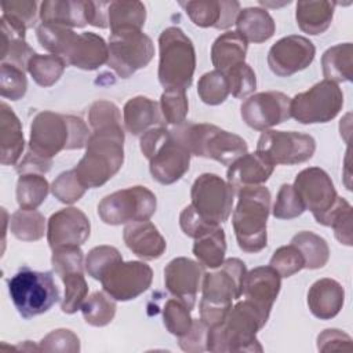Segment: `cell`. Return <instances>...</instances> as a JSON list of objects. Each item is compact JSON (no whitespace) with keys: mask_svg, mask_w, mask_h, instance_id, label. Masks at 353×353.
Returning <instances> with one entry per match:
<instances>
[{"mask_svg":"<svg viewBox=\"0 0 353 353\" xmlns=\"http://www.w3.org/2000/svg\"><path fill=\"white\" fill-rule=\"evenodd\" d=\"M124 161V131L121 125L94 130L85 145V153L74 167L84 188L105 185L121 168Z\"/></svg>","mask_w":353,"mask_h":353,"instance_id":"1","label":"cell"},{"mask_svg":"<svg viewBox=\"0 0 353 353\" xmlns=\"http://www.w3.org/2000/svg\"><path fill=\"white\" fill-rule=\"evenodd\" d=\"M90 135L88 127L80 117L44 110L32 120L28 150L51 160L61 150L84 148Z\"/></svg>","mask_w":353,"mask_h":353,"instance_id":"2","label":"cell"},{"mask_svg":"<svg viewBox=\"0 0 353 353\" xmlns=\"http://www.w3.org/2000/svg\"><path fill=\"white\" fill-rule=\"evenodd\" d=\"M266 320L248 301L237 302L226 317L208 327L207 350L210 352H262L256 332Z\"/></svg>","mask_w":353,"mask_h":353,"instance_id":"3","label":"cell"},{"mask_svg":"<svg viewBox=\"0 0 353 353\" xmlns=\"http://www.w3.org/2000/svg\"><path fill=\"white\" fill-rule=\"evenodd\" d=\"M247 268L239 258L223 261L218 270L204 273L200 301V319L210 327L221 323L232 307V302L243 295Z\"/></svg>","mask_w":353,"mask_h":353,"instance_id":"4","label":"cell"},{"mask_svg":"<svg viewBox=\"0 0 353 353\" xmlns=\"http://www.w3.org/2000/svg\"><path fill=\"white\" fill-rule=\"evenodd\" d=\"M239 201L232 225L240 250L248 254L262 251L268 244L266 223L270 214V192L265 186H248L237 192Z\"/></svg>","mask_w":353,"mask_h":353,"instance_id":"5","label":"cell"},{"mask_svg":"<svg viewBox=\"0 0 353 353\" xmlns=\"http://www.w3.org/2000/svg\"><path fill=\"white\" fill-rule=\"evenodd\" d=\"M171 132L190 154L212 159L223 165H230L248 150L241 137L208 123H182Z\"/></svg>","mask_w":353,"mask_h":353,"instance_id":"6","label":"cell"},{"mask_svg":"<svg viewBox=\"0 0 353 353\" xmlns=\"http://www.w3.org/2000/svg\"><path fill=\"white\" fill-rule=\"evenodd\" d=\"M139 145L149 160L150 174L159 183H175L189 171L192 154L174 138L171 130L161 125L153 127L142 134Z\"/></svg>","mask_w":353,"mask_h":353,"instance_id":"7","label":"cell"},{"mask_svg":"<svg viewBox=\"0 0 353 353\" xmlns=\"http://www.w3.org/2000/svg\"><path fill=\"white\" fill-rule=\"evenodd\" d=\"M159 81L164 90H188L196 69V51L192 40L176 26L165 28L159 36Z\"/></svg>","mask_w":353,"mask_h":353,"instance_id":"8","label":"cell"},{"mask_svg":"<svg viewBox=\"0 0 353 353\" xmlns=\"http://www.w3.org/2000/svg\"><path fill=\"white\" fill-rule=\"evenodd\" d=\"M11 301L23 319L48 312L59 301V290L51 272L22 268L8 280Z\"/></svg>","mask_w":353,"mask_h":353,"instance_id":"9","label":"cell"},{"mask_svg":"<svg viewBox=\"0 0 353 353\" xmlns=\"http://www.w3.org/2000/svg\"><path fill=\"white\" fill-rule=\"evenodd\" d=\"M157 200L145 186H131L105 196L98 204V215L106 225L149 221L156 212Z\"/></svg>","mask_w":353,"mask_h":353,"instance_id":"10","label":"cell"},{"mask_svg":"<svg viewBox=\"0 0 353 353\" xmlns=\"http://www.w3.org/2000/svg\"><path fill=\"white\" fill-rule=\"evenodd\" d=\"M108 48L106 63L121 79H128L138 69L146 68L154 55L152 39L137 29L112 32Z\"/></svg>","mask_w":353,"mask_h":353,"instance_id":"11","label":"cell"},{"mask_svg":"<svg viewBox=\"0 0 353 353\" xmlns=\"http://www.w3.org/2000/svg\"><path fill=\"white\" fill-rule=\"evenodd\" d=\"M343 106V92L331 80H321L305 92L296 94L290 103L291 117L301 124L328 123Z\"/></svg>","mask_w":353,"mask_h":353,"instance_id":"12","label":"cell"},{"mask_svg":"<svg viewBox=\"0 0 353 353\" xmlns=\"http://www.w3.org/2000/svg\"><path fill=\"white\" fill-rule=\"evenodd\" d=\"M190 199V204L201 218L221 225L232 214L234 189L219 175L205 172L193 182Z\"/></svg>","mask_w":353,"mask_h":353,"instance_id":"13","label":"cell"},{"mask_svg":"<svg viewBox=\"0 0 353 353\" xmlns=\"http://www.w3.org/2000/svg\"><path fill=\"white\" fill-rule=\"evenodd\" d=\"M314 150V138L296 131L266 130L261 134L256 143V152L269 159L274 165L305 163L313 157Z\"/></svg>","mask_w":353,"mask_h":353,"instance_id":"14","label":"cell"},{"mask_svg":"<svg viewBox=\"0 0 353 353\" xmlns=\"http://www.w3.org/2000/svg\"><path fill=\"white\" fill-rule=\"evenodd\" d=\"M153 270L141 261L119 262L99 280L103 291L116 301H131L143 294L152 284Z\"/></svg>","mask_w":353,"mask_h":353,"instance_id":"15","label":"cell"},{"mask_svg":"<svg viewBox=\"0 0 353 353\" xmlns=\"http://www.w3.org/2000/svg\"><path fill=\"white\" fill-rule=\"evenodd\" d=\"M292 186L305 210H309L319 223L338 199L330 175L320 167H309L298 172Z\"/></svg>","mask_w":353,"mask_h":353,"instance_id":"16","label":"cell"},{"mask_svg":"<svg viewBox=\"0 0 353 353\" xmlns=\"http://www.w3.org/2000/svg\"><path fill=\"white\" fill-rule=\"evenodd\" d=\"M290 103L291 98L284 92H258L241 103V119L248 127L256 131H266L291 117Z\"/></svg>","mask_w":353,"mask_h":353,"instance_id":"17","label":"cell"},{"mask_svg":"<svg viewBox=\"0 0 353 353\" xmlns=\"http://www.w3.org/2000/svg\"><path fill=\"white\" fill-rule=\"evenodd\" d=\"M316 47L305 36L290 34L277 40L268 52V65L279 77L292 76L306 69L314 59Z\"/></svg>","mask_w":353,"mask_h":353,"instance_id":"18","label":"cell"},{"mask_svg":"<svg viewBox=\"0 0 353 353\" xmlns=\"http://www.w3.org/2000/svg\"><path fill=\"white\" fill-rule=\"evenodd\" d=\"M91 223L87 215L74 207L54 212L47 225V240L51 250L62 247H80L87 241Z\"/></svg>","mask_w":353,"mask_h":353,"instance_id":"19","label":"cell"},{"mask_svg":"<svg viewBox=\"0 0 353 353\" xmlns=\"http://www.w3.org/2000/svg\"><path fill=\"white\" fill-rule=\"evenodd\" d=\"M203 276V265L185 256L170 261L164 268L165 288L190 310L194 307Z\"/></svg>","mask_w":353,"mask_h":353,"instance_id":"20","label":"cell"},{"mask_svg":"<svg viewBox=\"0 0 353 353\" xmlns=\"http://www.w3.org/2000/svg\"><path fill=\"white\" fill-rule=\"evenodd\" d=\"M280 287L281 276L270 265L258 266L247 272L243 283V295L268 321Z\"/></svg>","mask_w":353,"mask_h":353,"instance_id":"21","label":"cell"},{"mask_svg":"<svg viewBox=\"0 0 353 353\" xmlns=\"http://www.w3.org/2000/svg\"><path fill=\"white\" fill-rule=\"evenodd\" d=\"M190 21L200 28L228 29L236 22L240 3L234 0H193L181 1Z\"/></svg>","mask_w":353,"mask_h":353,"instance_id":"22","label":"cell"},{"mask_svg":"<svg viewBox=\"0 0 353 353\" xmlns=\"http://www.w3.org/2000/svg\"><path fill=\"white\" fill-rule=\"evenodd\" d=\"M273 170L274 164L269 159L259 152H254L245 153L233 161L228 168L226 176L234 192H239L243 188L263 185L273 174Z\"/></svg>","mask_w":353,"mask_h":353,"instance_id":"23","label":"cell"},{"mask_svg":"<svg viewBox=\"0 0 353 353\" xmlns=\"http://www.w3.org/2000/svg\"><path fill=\"white\" fill-rule=\"evenodd\" d=\"M123 239L125 245L145 261L160 258L167 247L164 237L149 221L127 223L123 230Z\"/></svg>","mask_w":353,"mask_h":353,"instance_id":"24","label":"cell"},{"mask_svg":"<svg viewBox=\"0 0 353 353\" xmlns=\"http://www.w3.org/2000/svg\"><path fill=\"white\" fill-rule=\"evenodd\" d=\"M345 302V290L334 279H320L307 291V306L312 314L320 320L335 317Z\"/></svg>","mask_w":353,"mask_h":353,"instance_id":"25","label":"cell"},{"mask_svg":"<svg viewBox=\"0 0 353 353\" xmlns=\"http://www.w3.org/2000/svg\"><path fill=\"white\" fill-rule=\"evenodd\" d=\"M108 58L109 48L103 37L92 32H83L77 34V39L65 61L66 63L83 70H95L106 63Z\"/></svg>","mask_w":353,"mask_h":353,"instance_id":"26","label":"cell"},{"mask_svg":"<svg viewBox=\"0 0 353 353\" xmlns=\"http://www.w3.org/2000/svg\"><path fill=\"white\" fill-rule=\"evenodd\" d=\"M25 148L22 124L14 110L6 103L0 105V163L14 165Z\"/></svg>","mask_w":353,"mask_h":353,"instance_id":"27","label":"cell"},{"mask_svg":"<svg viewBox=\"0 0 353 353\" xmlns=\"http://www.w3.org/2000/svg\"><path fill=\"white\" fill-rule=\"evenodd\" d=\"M41 23L83 28L87 21V1L83 0H46L40 4Z\"/></svg>","mask_w":353,"mask_h":353,"instance_id":"28","label":"cell"},{"mask_svg":"<svg viewBox=\"0 0 353 353\" xmlns=\"http://www.w3.org/2000/svg\"><path fill=\"white\" fill-rule=\"evenodd\" d=\"M160 105L148 97H134L123 108V121L125 130L132 135L143 134L152 125L161 123Z\"/></svg>","mask_w":353,"mask_h":353,"instance_id":"29","label":"cell"},{"mask_svg":"<svg viewBox=\"0 0 353 353\" xmlns=\"http://www.w3.org/2000/svg\"><path fill=\"white\" fill-rule=\"evenodd\" d=\"M248 41L237 30H228L218 36L211 47V62L222 73L245 61Z\"/></svg>","mask_w":353,"mask_h":353,"instance_id":"30","label":"cell"},{"mask_svg":"<svg viewBox=\"0 0 353 353\" xmlns=\"http://www.w3.org/2000/svg\"><path fill=\"white\" fill-rule=\"evenodd\" d=\"M335 1H298L295 10V19L299 29L309 34L324 33L334 18Z\"/></svg>","mask_w":353,"mask_h":353,"instance_id":"31","label":"cell"},{"mask_svg":"<svg viewBox=\"0 0 353 353\" xmlns=\"http://www.w3.org/2000/svg\"><path fill=\"white\" fill-rule=\"evenodd\" d=\"M234 23L237 32L251 43H263L269 40L276 30V23L272 15L259 7L240 10Z\"/></svg>","mask_w":353,"mask_h":353,"instance_id":"32","label":"cell"},{"mask_svg":"<svg viewBox=\"0 0 353 353\" xmlns=\"http://www.w3.org/2000/svg\"><path fill=\"white\" fill-rule=\"evenodd\" d=\"M321 68L325 80L334 83L353 80V47L352 43H341L330 47L321 57Z\"/></svg>","mask_w":353,"mask_h":353,"instance_id":"33","label":"cell"},{"mask_svg":"<svg viewBox=\"0 0 353 353\" xmlns=\"http://www.w3.org/2000/svg\"><path fill=\"white\" fill-rule=\"evenodd\" d=\"M146 21V8L141 1H109L108 26L110 32L137 29L141 30Z\"/></svg>","mask_w":353,"mask_h":353,"instance_id":"34","label":"cell"},{"mask_svg":"<svg viewBox=\"0 0 353 353\" xmlns=\"http://www.w3.org/2000/svg\"><path fill=\"white\" fill-rule=\"evenodd\" d=\"M193 254L203 266L210 269L219 268L223 263L226 254L225 230L218 226L211 232L194 239Z\"/></svg>","mask_w":353,"mask_h":353,"instance_id":"35","label":"cell"},{"mask_svg":"<svg viewBox=\"0 0 353 353\" xmlns=\"http://www.w3.org/2000/svg\"><path fill=\"white\" fill-rule=\"evenodd\" d=\"M36 34L44 50L52 55L62 57L63 59L77 39V33L70 28L54 23H40L36 29Z\"/></svg>","mask_w":353,"mask_h":353,"instance_id":"36","label":"cell"},{"mask_svg":"<svg viewBox=\"0 0 353 353\" xmlns=\"http://www.w3.org/2000/svg\"><path fill=\"white\" fill-rule=\"evenodd\" d=\"M291 244L301 251L305 259L306 269H320L328 262V258H330L328 244L321 236L313 232L302 230L296 233L292 237Z\"/></svg>","mask_w":353,"mask_h":353,"instance_id":"37","label":"cell"},{"mask_svg":"<svg viewBox=\"0 0 353 353\" xmlns=\"http://www.w3.org/2000/svg\"><path fill=\"white\" fill-rule=\"evenodd\" d=\"M50 185L41 174H21L17 182V201L22 210H36L44 203Z\"/></svg>","mask_w":353,"mask_h":353,"instance_id":"38","label":"cell"},{"mask_svg":"<svg viewBox=\"0 0 353 353\" xmlns=\"http://www.w3.org/2000/svg\"><path fill=\"white\" fill-rule=\"evenodd\" d=\"M66 68V61L62 57L52 54H34L28 65V72L33 80L41 87L54 85Z\"/></svg>","mask_w":353,"mask_h":353,"instance_id":"39","label":"cell"},{"mask_svg":"<svg viewBox=\"0 0 353 353\" xmlns=\"http://www.w3.org/2000/svg\"><path fill=\"white\" fill-rule=\"evenodd\" d=\"M116 309V299L105 291L92 292L81 305L85 323L94 327L108 325L113 320Z\"/></svg>","mask_w":353,"mask_h":353,"instance_id":"40","label":"cell"},{"mask_svg":"<svg viewBox=\"0 0 353 353\" xmlns=\"http://www.w3.org/2000/svg\"><path fill=\"white\" fill-rule=\"evenodd\" d=\"M11 233L22 241H36L44 236L46 219L36 210H18L10 219Z\"/></svg>","mask_w":353,"mask_h":353,"instance_id":"41","label":"cell"},{"mask_svg":"<svg viewBox=\"0 0 353 353\" xmlns=\"http://www.w3.org/2000/svg\"><path fill=\"white\" fill-rule=\"evenodd\" d=\"M197 94L207 105H219L225 102L230 94L226 76L216 69L204 73L197 83Z\"/></svg>","mask_w":353,"mask_h":353,"instance_id":"42","label":"cell"},{"mask_svg":"<svg viewBox=\"0 0 353 353\" xmlns=\"http://www.w3.org/2000/svg\"><path fill=\"white\" fill-rule=\"evenodd\" d=\"M160 110L165 123L172 125H179L185 123L189 112V103L185 90L171 88L164 90L160 97Z\"/></svg>","mask_w":353,"mask_h":353,"instance_id":"43","label":"cell"},{"mask_svg":"<svg viewBox=\"0 0 353 353\" xmlns=\"http://www.w3.org/2000/svg\"><path fill=\"white\" fill-rule=\"evenodd\" d=\"M123 256L116 247L98 245L88 251L84 268L88 276L95 280H101L102 276L116 263L121 262Z\"/></svg>","mask_w":353,"mask_h":353,"instance_id":"44","label":"cell"},{"mask_svg":"<svg viewBox=\"0 0 353 353\" xmlns=\"http://www.w3.org/2000/svg\"><path fill=\"white\" fill-rule=\"evenodd\" d=\"M163 320L170 334L178 338L188 334L193 323V319L190 316V309L176 298L168 299L165 302L164 310H163Z\"/></svg>","mask_w":353,"mask_h":353,"instance_id":"45","label":"cell"},{"mask_svg":"<svg viewBox=\"0 0 353 353\" xmlns=\"http://www.w3.org/2000/svg\"><path fill=\"white\" fill-rule=\"evenodd\" d=\"M65 284V296L61 302V309L66 314H73L81 309L88 294V285L83 273H70L61 279Z\"/></svg>","mask_w":353,"mask_h":353,"instance_id":"46","label":"cell"},{"mask_svg":"<svg viewBox=\"0 0 353 353\" xmlns=\"http://www.w3.org/2000/svg\"><path fill=\"white\" fill-rule=\"evenodd\" d=\"M28 90V80L25 72L14 65L1 63L0 68V94L3 98L18 101Z\"/></svg>","mask_w":353,"mask_h":353,"instance_id":"47","label":"cell"},{"mask_svg":"<svg viewBox=\"0 0 353 353\" xmlns=\"http://www.w3.org/2000/svg\"><path fill=\"white\" fill-rule=\"evenodd\" d=\"M229 84V92L234 98H245L256 88V77L252 68L243 62L223 73Z\"/></svg>","mask_w":353,"mask_h":353,"instance_id":"48","label":"cell"},{"mask_svg":"<svg viewBox=\"0 0 353 353\" xmlns=\"http://www.w3.org/2000/svg\"><path fill=\"white\" fill-rule=\"evenodd\" d=\"M85 190L87 188H84L80 179L77 178L74 168L59 174L51 185L52 194L61 203H65V204H73L79 201L84 196Z\"/></svg>","mask_w":353,"mask_h":353,"instance_id":"49","label":"cell"},{"mask_svg":"<svg viewBox=\"0 0 353 353\" xmlns=\"http://www.w3.org/2000/svg\"><path fill=\"white\" fill-rule=\"evenodd\" d=\"M270 266L281 277H291L305 268V259L295 245L288 244L279 247L273 252L270 258Z\"/></svg>","mask_w":353,"mask_h":353,"instance_id":"50","label":"cell"},{"mask_svg":"<svg viewBox=\"0 0 353 353\" xmlns=\"http://www.w3.org/2000/svg\"><path fill=\"white\" fill-rule=\"evenodd\" d=\"M305 207L296 194L295 189L290 183H284L280 186L276 201L273 204L272 214L277 219H292L302 215Z\"/></svg>","mask_w":353,"mask_h":353,"instance_id":"51","label":"cell"},{"mask_svg":"<svg viewBox=\"0 0 353 353\" xmlns=\"http://www.w3.org/2000/svg\"><path fill=\"white\" fill-rule=\"evenodd\" d=\"M51 263L59 279L70 273H83V251L80 247L57 248L52 251Z\"/></svg>","mask_w":353,"mask_h":353,"instance_id":"52","label":"cell"},{"mask_svg":"<svg viewBox=\"0 0 353 353\" xmlns=\"http://www.w3.org/2000/svg\"><path fill=\"white\" fill-rule=\"evenodd\" d=\"M39 350L76 353L80 350V339L70 330H66V328L54 330L40 341Z\"/></svg>","mask_w":353,"mask_h":353,"instance_id":"53","label":"cell"},{"mask_svg":"<svg viewBox=\"0 0 353 353\" xmlns=\"http://www.w3.org/2000/svg\"><path fill=\"white\" fill-rule=\"evenodd\" d=\"M88 121L92 130L105 128L110 125H121L119 108L110 101H97L88 110Z\"/></svg>","mask_w":353,"mask_h":353,"instance_id":"54","label":"cell"},{"mask_svg":"<svg viewBox=\"0 0 353 353\" xmlns=\"http://www.w3.org/2000/svg\"><path fill=\"white\" fill-rule=\"evenodd\" d=\"M179 225H181L182 232L188 237H192V239H197L219 226V225H214V223L205 221L204 218H201L196 212V210L193 208L192 204L186 205L182 210V212L179 215Z\"/></svg>","mask_w":353,"mask_h":353,"instance_id":"55","label":"cell"},{"mask_svg":"<svg viewBox=\"0 0 353 353\" xmlns=\"http://www.w3.org/2000/svg\"><path fill=\"white\" fill-rule=\"evenodd\" d=\"M207 334L208 325L201 319H193L189 332L179 338L181 349L193 353L207 350Z\"/></svg>","mask_w":353,"mask_h":353,"instance_id":"56","label":"cell"},{"mask_svg":"<svg viewBox=\"0 0 353 353\" xmlns=\"http://www.w3.org/2000/svg\"><path fill=\"white\" fill-rule=\"evenodd\" d=\"M36 7L37 3L32 0H18V1H3V14L11 15L21 21L26 29L32 28L36 21Z\"/></svg>","mask_w":353,"mask_h":353,"instance_id":"57","label":"cell"},{"mask_svg":"<svg viewBox=\"0 0 353 353\" xmlns=\"http://www.w3.org/2000/svg\"><path fill=\"white\" fill-rule=\"evenodd\" d=\"M317 349L320 352H332V350H350L352 338L336 328H328L319 334L317 336Z\"/></svg>","mask_w":353,"mask_h":353,"instance_id":"58","label":"cell"},{"mask_svg":"<svg viewBox=\"0 0 353 353\" xmlns=\"http://www.w3.org/2000/svg\"><path fill=\"white\" fill-rule=\"evenodd\" d=\"M335 237L341 244L352 245V205L345 208L332 222Z\"/></svg>","mask_w":353,"mask_h":353,"instance_id":"59","label":"cell"},{"mask_svg":"<svg viewBox=\"0 0 353 353\" xmlns=\"http://www.w3.org/2000/svg\"><path fill=\"white\" fill-rule=\"evenodd\" d=\"M51 165L52 160L39 157L28 150L26 156L17 165V171L19 174H46L50 171Z\"/></svg>","mask_w":353,"mask_h":353,"instance_id":"60","label":"cell"}]
</instances>
